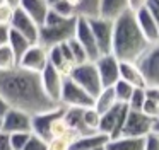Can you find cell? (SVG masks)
I'll list each match as a JSON object with an SVG mask.
<instances>
[{"instance_id": "44", "label": "cell", "mask_w": 159, "mask_h": 150, "mask_svg": "<svg viewBox=\"0 0 159 150\" xmlns=\"http://www.w3.org/2000/svg\"><path fill=\"white\" fill-rule=\"evenodd\" d=\"M5 3H9L11 7H14V9H17L19 7V3H21V0H4Z\"/></svg>"}, {"instance_id": "21", "label": "cell", "mask_w": 159, "mask_h": 150, "mask_svg": "<svg viewBox=\"0 0 159 150\" xmlns=\"http://www.w3.org/2000/svg\"><path fill=\"white\" fill-rule=\"evenodd\" d=\"M108 142H110V138H108L104 133L94 131V133H89V135L77 136V138L74 140L70 150H94V148H98V147H104Z\"/></svg>"}, {"instance_id": "38", "label": "cell", "mask_w": 159, "mask_h": 150, "mask_svg": "<svg viewBox=\"0 0 159 150\" xmlns=\"http://www.w3.org/2000/svg\"><path fill=\"white\" fill-rule=\"evenodd\" d=\"M0 150H12L11 133H5L0 130Z\"/></svg>"}, {"instance_id": "32", "label": "cell", "mask_w": 159, "mask_h": 150, "mask_svg": "<svg viewBox=\"0 0 159 150\" xmlns=\"http://www.w3.org/2000/svg\"><path fill=\"white\" fill-rule=\"evenodd\" d=\"M144 102H145V89H135L127 106H128V109H132V111H142Z\"/></svg>"}, {"instance_id": "7", "label": "cell", "mask_w": 159, "mask_h": 150, "mask_svg": "<svg viewBox=\"0 0 159 150\" xmlns=\"http://www.w3.org/2000/svg\"><path fill=\"white\" fill-rule=\"evenodd\" d=\"M152 128H154V119L147 118L142 111L128 109V114H127V119H125V125H123L120 136L145 138L149 133H152Z\"/></svg>"}, {"instance_id": "3", "label": "cell", "mask_w": 159, "mask_h": 150, "mask_svg": "<svg viewBox=\"0 0 159 150\" xmlns=\"http://www.w3.org/2000/svg\"><path fill=\"white\" fill-rule=\"evenodd\" d=\"M75 24L77 17L63 19V17H58L55 12H52V9H50L45 24L39 27V44H43L48 50L57 44L67 43L75 34Z\"/></svg>"}, {"instance_id": "41", "label": "cell", "mask_w": 159, "mask_h": 150, "mask_svg": "<svg viewBox=\"0 0 159 150\" xmlns=\"http://www.w3.org/2000/svg\"><path fill=\"white\" fill-rule=\"evenodd\" d=\"M147 3H149V0H128V9L132 12H137V10L147 7Z\"/></svg>"}, {"instance_id": "16", "label": "cell", "mask_w": 159, "mask_h": 150, "mask_svg": "<svg viewBox=\"0 0 159 150\" xmlns=\"http://www.w3.org/2000/svg\"><path fill=\"white\" fill-rule=\"evenodd\" d=\"M48 63L52 65L55 70H58L62 75L69 77L72 68L75 67L72 53H70V50H69V44L62 43V44L48 48Z\"/></svg>"}, {"instance_id": "9", "label": "cell", "mask_w": 159, "mask_h": 150, "mask_svg": "<svg viewBox=\"0 0 159 150\" xmlns=\"http://www.w3.org/2000/svg\"><path fill=\"white\" fill-rule=\"evenodd\" d=\"M33 116L21 109L11 108L7 114L0 119V130L5 133H33Z\"/></svg>"}, {"instance_id": "39", "label": "cell", "mask_w": 159, "mask_h": 150, "mask_svg": "<svg viewBox=\"0 0 159 150\" xmlns=\"http://www.w3.org/2000/svg\"><path fill=\"white\" fill-rule=\"evenodd\" d=\"M147 9H149V12L152 14L154 20L157 22V26H159V0H149Z\"/></svg>"}, {"instance_id": "30", "label": "cell", "mask_w": 159, "mask_h": 150, "mask_svg": "<svg viewBox=\"0 0 159 150\" xmlns=\"http://www.w3.org/2000/svg\"><path fill=\"white\" fill-rule=\"evenodd\" d=\"M99 119H101V114L94 108L84 109V125H86V130L89 133L99 131Z\"/></svg>"}, {"instance_id": "45", "label": "cell", "mask_w": 159, "mask_h": 150, "mask_svg": "<svg viewBox=\"0 0 159 150\" xmlns=\"http://www.w3.org/2000/svg\"><path fill=\"white\" fill-rule=\"evenodd\" d=\"M152 131L159 135V119H156V121H154V128H152Z\"/></svg>"}, {"instance_id": "36", "label": "cell", "mask_w": 159, "mask_h": 150, "mask_svg": "<svg viewBox=\"0 0 159 150\" xmlns=\"http://www.w3.org/2000/svg\"><path fill=\"white\" fill-rule=\"evenodd\" d=\"M31 133H12L11 142H12V150H24Z\"/></svg>"}, {"instance_id": "43", "label": "cell", "mask_w": 159, "mask_h": 150, "mask_svg": "<svg viewBox=\"0 0 159 150\" xmlns=\"http://www.w3.org/2000/svg\"><path fill=\"white\" fill-rule=\"evenodd\" d=\"M9 109H11V106H9V104H7V101H5V99L2 97V95H0V119H2L5 114H7Z\"/></svg>"}, {"instance_id": "42", "label": "cell", "mask_w": 159, "mask_h": 150, "mask_svg": "<svg viewBox=\"0 0 159 150\" xmlns=\"http://www.w3.org/2000/svg\"><path fill=\"white\" fill-rule=\"evenodd\" d=\"M9 33H11V27L0 24V46H4V44L9 43Z\"/></svg>"}, {"instance_id": "4", "label": "cell", "mask_w": 159, "mask_h": 150, "mask_svg": "<svg viewBox=\"0 0 159 150\" xmlns=\"http://www.w3.org/2000/svg\"><path fill=\"white\" fill-rule=\"evenodd\" d=\"M69 77L72 78L77 85H80L87 94L93 95V97H96V95L103 90V84H101V78H99V73H98V70H96L94 61L75 65V67L72 68Z\"/></svg>"}, {"instance_id": "35", "label": "cell", "mask_w": 159, "mask_h": 150, "mask_svg": "<svg viewBox=\"0 0 159 150\" xmlns=\"http://www.w3.org/2000/svg\"><path fill=\"white\" fill-rule=\"evenodd\" d=\"M14 12H16V9H14V7H11L9 3H5V2L0 3V24H2V26H9V27H11Z\"/></svg>"}, {"instance_id": "23", "label": "cell", "mask_w": 159, "mask_h": 150, "mask_svg": "<svg viewBox=\"0 0 159 150\" xmlns=\"http://www.w3.org/2000/svg\"><path fill=\"white\" fill-rule=\"evenodd\" d=\"M116 104H118V101H116V97H115L113 87H104L103 90L94 97L93 108L96 109L99 114H103V113L110 111V109L113 108V106H116Z\"/></svg>"}, {"instance_id": "22", "label": "cell", "mask_w": 159, "mask_h": 150, "mask_svg": "<svg viewBox=\"0 0 159 150\" xmlns=\"http://www.w3.org/2000/svg\"><path fill=\"white\" fill-rule=\"evenodd\" d=\"M127 10H130L128 9V0H101L99 17L108 20H116Z\"/></svg>"}, {"instance_id": "28", "label": "cell", "mask_w": 159, "mask_h": 150, "mask_svg": "<svg viewBox=\"0 0 159 150\" xmlns=\"http://www.w3.org/2000/svg\"><path fill=\"white\" fill-rule=\"evenodd\" d=\"M134 90H135L134 85H130L128 82L121 80V78L113 85L115 97H116V101L120 102V104H128V101H130V97H132V94H134Z\"/></svg>"}, {"instance_id": "48", "label": "cell", "mask_w": 159, "mask_h": 150, "mask_svg": "<svg viewBox=\"0 0 159 150\" xmlns=\"http://www.w3.org/2000/svg\"><path fill=\"white\" fill-rule=\"evenodd\" d=\"M55 2H58V0H48V3L52 5V3H55Z\"/></svg>"}, {"instance_id": "17", "label": "cell", "mask_w": 159, "mask_h": 150, "mask_svg": "<svg viewBox=\"0 0 159 150\" xmlns=\"http://www.w3.org/2000/svg\"><path fill=\"white\" fill-rule=\"evenodd\" d=\"M140 65L142 72L145 75V82L147 85H156L159 87V43L152 44L149 51L137 61Z\"/></svg>"}, {"instance_id": "5", "label": "cell", "mask_w": 159, "mask_h": 150, "mask_svg": "<svg viewBox=\"0 0 159 150\" xmlns=\"http://www.w3.org/2000/svg\"><path fill=\"white\" fill-rule=\"evenodd\" d=\"M128 114V106L127 104H120L110 109V111L103 113L99 119V131L104 133L108 138H118L121 135V130H123L125 119Z\"/></svg>"}, {"instance_id": "6", "label": "cell", "mask_w": 159, "mask_h": 150, "mask_svg": "<svg viewBox=\"0 0 159 150\" xmlns=\"http://www.w3.org/2000/svg\"><path fill=\"white\" fill-rule=\"evenodd\" d=\"M94 97L87 94L80 85H77L70 77H65L60 95V106L63 108H93Z\"/></svg>"}, {"instance_id": "46", "label": "cell", "mask_w": 159, "mask_h": 150, "mask_svg": "<svg viewBox=\"0 0 159 150\" xmlns=\"http://www.w3.org/2000/svg\"><path fill=\"white\" fill-rule=\"evenodd\" d=\"M67 2H70L74 7H75V10H77V3H79V0H67Z\"/></svg>"}, {"instance_id": "33", "label": "cell", "mask_w": 159, "mask_h": 150, "mask_svg": "<svg viewBox=\"0 0 159 150\" xmlns=\"http://www.w3.org/2000/svg\"><path fill=\"white\" fill-rule=\"evenodd\" d=\"M142 113H144L147 118H151L156 121V119H159V104L145 95V102H144V106H142Z\"/></svg>"}, {"instance_id": "49", "label": "cell", "mask_w": 159, "mask_h": 150, "mask_svg": "<svg viewBox=\"0 0 159 150\" xmlns=\"http://www.w3.org/2000/svg\"><path fill=\"white\" fill-rule=\"evenodd\" d=\"M0 3H4V0H0Z\"/></svg>"}, {"instance_id": "29", "label": "cell", "mask_w": 159, "mask_h": 150, "mask_svg": "<svg viewBox=\"0 0 159 150\" xmlns=\"http://www.w3.org/2000/svg\"><path fill=\"white\" fill-rule=\"evenodd\" d=\"M50 9H52V12H55L58 17H63V19H74V17H77L75 7L70 2H67V0H58V2L52 3Z\"/></svg>"}, {"instance_id": "19", "label": "cell", "mask_w": 159, "mask_h": 150, "mask_svg": "<svg viewBox=\"0 0 159 150\" xmlns=\"http://www.w3.org/2000/svg\"><path fill=\"white\" fill-rule=\"evenodd\" d=\"M120 78L134 85L135 89L147 87L144 72H142L140 65L135 63V61H120Z\"/></svg>"}, {"instance_id": "20", "label": "cell", "mask_w": 159, "mask_h": 150, "mask_svg": "<svg viewBox=\"0 0 159 150\" xmlns=\"http://www.w3.org/2000/svg\"><path fill=\"white\" fill-rule=\"evenodd\" d=\"M19 9H22L41 27L46 20V15L50 14V3H48V0H21Z\"/></svg>"}, {"instance_id": "26", "label": "cell", "mask_w": 159, "mask_h": 150, "mask_svg": "<svg viewBox=\"0 0 159 150\" xmlns=\"http://www.w3.org/2000/svg\"><path fill=\"white\" fill-rule=\"evenodd\" d=\"M9 46H11V50L16 53V56H17V61H19V58L22 56V55L26 53V51L29 50V46H31V41L29 39H26L22 34H19V33H16V31H12L11 29V33H9Z\"/></svg>"}, {"instance_id": "25", "label": "cell", "mask_w": 159, "mask_h": 150, "mask_svg": "<svg viewBox=\"0 0 159 150\" xmlns=\"http://www.w3.org/2000/svg\"><path fill=\"white\" fill-rule=\"evenodd\" d=\"M101 12V0H79L77 3V17L82 19H96Z\"/></svg>"}, {"instance_id": "14", "label": "cell", "mask_w": 159, "mask_h": 150, "mask_svg": "<svg viewBox=\"0 0 159 150\" xmlns=\"http://www.w3.org/2000/svg\"><path fill=\"white\" fill-rule=\"evenodd\" d=\"M77 41L80 43V46L86 50L87 53V58L89 61H96L98 58L101 56L99 50H98V44H96V39H94V34H93V29L89 26V20L87 19H82V17H77V24H75V34H74Z\"/></svg>"}, {"instance_id": "24", "label": "cell", "mask_w": 159, "mask_h": 150, "mask_svg": "<svg viewBox=\"0 0 159 150\" xmlns=\"http://www.w3.org/2000/svg\"><path fill=\"white\" fill-rule=\"evenodd\" d=\"M106 150H144V138L118 136L106 143Z\"/></svg>"}, {"instance_id": "15", "label": "cell", "mask_w": 159, "mask_h": 150, "mask_svg": "<svg viewBox=\"0 0 159 150\" xmlns=\"http://www.w3.org/2000/svg\"><path fill=\"white\" fill-rule=\"evenodd\" d=\"M11 29L19 33V34H22L33 44L39 43V26L22 9H19V7L14 12V17H12V22H11Z\"/></svg>"}, {"instance_id": "31", "label": "cell", "mask_w": 159, "mask_h": 150, "mask_svg": "<svg viewBox=\"0 0 159 150\" xmlns=\"http://www.w3.org/2000/svg\"><path fill=\"white\" fill-rule=\"evenodd\" d=\"M67 44H69V50H70V53H72V58H74V63H75V65L87 63V61H89L86 50H84V48L80 46V43L75 39V38L69 39V41H67Z\"/></svg>"}, {"instance_id": "40", "label": "cell", "mask_w": 159, "mask_h": 150, "mask_svg": "<svg viewBox=\"0 0 159 150\" xmlns=\"http://www.w3.org/2000/svg\"><path fill=\"white\" fill-rule=\"evenodd\" d=\"M145 95L159 104V87H156V85H147V87H145Z\"/></svg>"}, {"instance_id": "10", "label": "cell", "mask_w": 159, "mask_h": 150, "mask_svg": "<svg viewBox=\"0 0 159 150\" xmlns=\"http://www.w3.org/2000/svg\"><path fill=\"white\" fill-rule=\"evenodd\" d=\"M113 22L115 20H108L103 17H96V19H89V26L93 29L94 39H96L98 50L101 55L111 53V46H113Z\"/></svg>"}, {"instance_id": "8", "label": "cell", "mask_w": 159, "mask_h": 150, "mask_svg": "<svg viewBox=\"0 0 159 150\" xmlns=\"http://www.w3.org/2000/svg\"><path fill=\"white\" fill-rule=\"evenodd\" d=\"M63 116V106H55L53 109L45 113H39V114L33 116V128L31 131L34 135H38L39 138L46 140L50 143V140L53 138V126Z\"/></svg>"}, {"instance_id": "13", "label": "cell", "mask_w": 159, "mask_h": 150, "mask_svg": "<svg viewBox=\"0 0 159 150\" xmlns=\"http://www.w3.org/2000/svg\"><path fill=\"white\" fill-rule=\"evenodd\" d=\"M39 78H41V87L45 90V94L48 95V99L53 101L55 104H60V95H62V87H63L65 75H62L58 70H55L48 63L45 70L39 73Z\"/></svg>"}, {"instance_id": "37", "label": "cell", "mask_w": 159, "mask_h": 150, "mask_svg": "<svg viewBox=\"0 0 159 150\" xmlns=\"http://www.w3.org/2000/svg\"><path fill=\"white\" fill-rule=\"evenodd\" d=\"M144 150H159V135L157 133H149L144 138Z\"/></svg>"}, {"instance_id": "2", "label": "cell", "mask_w": 159, "mask_h": 150, "mask_svg": "<svg viewBox=\"0 0 159 150\" xmlns=\"http://www.w3.org/2000/svg\"><path fill=\"white\" fill-rule=\"evenodd\" d=\"M151 44L139 29L135 12L127 10L113 22V46L111 53L120 61H140Z\"/></svg>"}, {"instance_id": "47", "label": "cell", "mask_w": 159, "mask_h": 150, "mask_svg": "<svg viewBox=\"0 0 159 150\" xmlns=\"http://www.w3.org/2000/svg\"><path fill=\"white\" fill-rule=\"evenodd\" d=\"M94 150H106V145H104V147H98V148H94Z\"/></svg>"}, {"instance_id": "1", "label": "cell", "mask_w": 159, "mask_h": 150, "mask_svg": "<svg viewBox=\"0 0 159 150\" xmlns=\"http://www.w3.org/2000/svg\"><path fill=\"white\" fill-rule=\"evenodd\" d=\"M0 95L7 101L11 108L21 109L31 116L58 106L50 101L45 94L39 75L21 67L0 72Z\"/></svg>"}, {"instance_id": "34", "label": "cell", "mask_w": 159, "mask_h": 150, "mask_svg": "<svg viewBox=\"0 0 159 150\" xmlns=\"http://www.w3.org/2000/svg\"><path fill=\"white\" fill-rule=\"evenodd\" d=\"M48 145L50 143L46 142V140H43V138H39L38 135L31 133V136H29L24 150H48Z\"/></svg>"}, {"instance_id": "11", "label": "cell", "mask_w": 159, "mask_h": 150, "mask_svg": "<svg viewBox=\"0 0 159 150\" xmlns=\"http://www.w3.org/2000/svg\"><path fill=\"white\" fill-rule=\"evenodd\" d=\"M96 70L99 73L101 78V84L104 87H113L118 80H120V60L115 56L113 53H108V55H101L96 61Z\"/></svg>"}, {"instance_id": "18", "label": "cell", "mask_w": 159, "mask_h": 150, "mask_svg": "<svg viewBox=\"0 0 159 150\" xmlns=\"http://www.w3.org/2000/svg\"><path fill=\"white\" fill-rule=\"evenodd\" d=\"M135 19H137L139 29H140V33L144 34V38L147 39V43L151 44V46L152 44H157L159 43V26L154 20L152 14L149 12L147 7L137 10V12H135Z\"/></svg>"}, {"instance_id": "27", "label": "cell", "mask_w": 159, "mask_h": 150, "mask_svg": "<svg viewBox=\"0 0 159 150\" xmlns=\"http://www.w3.org/2000/svg\"><path fill=\"white\" fill-rule=\"evenodd\" d=\"M16 67H19V61H17L16 53L11 50V46L9 44L0 46V72L12 70Z\"/></svg>"}, {"instance_id": "12", "label": "cell", "mask_w": 159, "mask_h": 150, "mask_svg": "<svg viewBox=\"0 0 159 150\" xmlns=\"http://www.w3.org/2000/svg\"><path fill=\"white\" fill-rule=\"evenodd\" d=\"M48 65V50L43 44H31L29 50L19 58V67L33 73H41Z\"/></svg>"}]
</instances>
